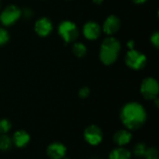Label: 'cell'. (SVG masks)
I'll return each mask as SVG.
<instances>
[{
    "instance_id": "2",
    "label": "cell",
    "mask_w": 159,
    "mask_h": 159,
    "mask_svg": "<svg viewBox=\"0 0 159 159\" xmlns=\"http://www.w3.org/2000/svg\"><path fill=\"white\" fill-rule=\"evenodd\" d=\"M121 49L120 42L114 36L106 37L100 48V60L104 65H112L114 64L119 56V52Z\"/></svg>"
},
{
    "instance_id": "16",
    "label": "cell",
    "mask_w": 159,
    "mask_h": 159,
    "mask_svg": "<svg viewBox=\"0 0 159 159\" xmlns=\"http://www.w3.org/2000/svg\"><path fill=\"white\" fill-rule=\"evenodd\" d=\"M13 146L11 137L7 134H0V151L7 152Z\"/></svg>"
},
{
    "instance_id": "13",
    "label": "cell",
    "mask_w": 159,
    "mask_h": 159,
    "mask_svg": "<svg viewBox=\"0 0 159 159\" xmlns=\"http://www.w3.org/2000/svg\"><path fill=\"white\" fill-rule=\"evenodd\" d=\"M11 140L13 146L17 148H24L29 144L31 141V136L26 130L18 129L11 136Z\"/></svg>"
},
{
    "instance_id": "7",
    "label": "cell",
    "mask_w": 159,
    "mask_h": 159,
    "mask_svg": "<svg viewBox=\"0 0 159 159\" xmlns=\"http://www.w3.org/2000/svg\"><path fill=\"white\" fill-rule=\"evenodd\" d=\"M83 137L86 143L90 146H98L103 140V132L99 126L89 125L85 129Z\"/></svg>"
},
{
    "instance_id": "12",
    "label": "cell",
    "mask_w": 159,
    "mask_h": 159,
    "mask_svg": "<svg viewBox=\"0 0 159 159\" xmlns=\"http://www.w3.org/2000/svg\"><path fill=\"white\" fill-rule=\"evenodd\" d=\"M102 27L96 21H88L83 26V34L88 40H96L100 37Z\"/></svg>"
},
{
    "instance_id": "11",
    "label": "cell",
    "mask_w": 159,
    "mask_h": 159,
    "mask_svg": "<svg viewBox=\"0 0 159 159\" xmlns=\"http://www.w3.org/2000/svg\"><path fill=\"white\" fill-rule=\"evenodd\" d=\"M120 27H121L120 19L116 15H110L105 19L103 22L102 31L104 32V34L112 36L113 34H115L119 31Z\"/></svg>"
},
{
    "instance_id": "5",
    "label": "cell",
    "mask_w": 159,
    "mask_h": 159,
    "mask_svg": "<svg viewBox=\"0 0 159 159\" xmlns=\"http://www.w3.org/2000/svg\"><path fill=\"white\" fill-rule=\"evenodd\" d=\"M140 91L142 96L147 101H154L158 98L159 85L157 80L154 77H146L142 81Z\"/></svg>"
},
{
    "instance_id": "20",
    "label": "cell",
    "mask_w": 159,
    "mask_h": 159,
    "mask_svg": "<svg viewBox=\"0 0 159 159\" xmlns=\"http://www.w3.org/2000/svg\"><path fill=\"white\" fill-rule=\"evenodd\" d=\"M9 33L5 29L0 27V47L6 45L9 41Z\"/></svg>"
},
{
    "instance_id": "6",
    "label": "cell",
    "mask_w": 159,
    "mask_h": 159,
    "mask_svg": "<svg viewBox=\"0 0 159 159\" xmlns=\"http://www.w3.org/2000/svg\"><path fill=\"white\" fill-rule=\"evenodd\" d=\"M22 16L21 9L16 5L7 6L0 14V22L4 26H11Z\"/></svg>"
},
{
    "instance_id": "24",
    "label": "cell",
    "mask_w": 159,
    "mask_h": 159,
    "mask_svg": "<svg viewBox=\"0 0 159 159\" xmlns=\"http://www.w3.org/2000/svg\"><path fill=\"white\" fill-rule=\"evenodd\" d=\"M133 3L137 4V5H142V4H144L145 2H147L148 0H132Z\"/></svg>"
},
{
    "instance_id": "18",
    "label": "cell",
    "mask_w": 159,
    "mask_h": 159,
    "mask_svg": "<svg viewBox=\"0 0 159 159\" xmlns=\"http://www.w3.org/2000/svg\"><path fill=\"white\" fill-rule=\"evenodd\" d=\"M12 128L11 122L7 118L0 119V134H7Z\"/></svg>"
},
{
    "instance_id": "9",
    "label": "cell",
    "mask_w": 159,
    "mask_h": 159,
    "mask_svg": "<svg viewBox=\"0 0 159 159\" xmlns=\"http://www.w3.org/2000/svg\"><path fill=\"white\" fill-rule=\"evenodd\" d=\"M53 30L52 21L46 17L38 19L34 23V32L40 37H46L51 34Z\"/></svg>"
},
{
    "instance_id": "8",
    "label": "cell",
    "mask_w": 159,
    "mask_h": 159,
    "mask_svg": "<svg viewBox=\"0 0 159 159\" xmlns=\"http://www.w3.org/2000/svg\"><path fill=\"white\" fill-rule=\"evenodd\" d=\"M46 153L49 159H64L67 154V147L62 143L53 142L48 145Z\"/></svg>"
},
{
    "instance_id": "23",
    "label": "cell",
    "mask_w": 159,
    "mask_h": 159,
    "mask_svg": "<svg viewBox=\"0 0 159 159\" xmlns=\"http://www.w3.org/2000/svg\"><path fill=\"white\" fill-rule=\"evenodd\" d=\"M127 47L129 48V49H134V41L133 40H129L127 43Z\"/></svg>"
},
{
    "instance_id": "17",
    "label": "cell",
    "mask_w": 159,
    "mask_h": 159,
    "mask_svg": "<svg viewBox=\"0 0 159 159\" xmlns=\"http://www.w3.org/2000/svg\"><path fill=\"white\" fill-rule=\"evenodd\" d=\"M146 149H147V147H146L145 143H139L134 146L132 155H134L137 157H143V156H144V154L146 152Z\"/></svg>"
},
{
    "instance_id": "22",
    "label": "cell",
    "mask_w": 159,
    "mask_h": 159,
    "mask_svg": "<svg viewBox=\"0 0 159 159\" xmlns=\"http://www.w3.org/2000/svg\"><path fill=\"white\" fill-rule=\"evenodd\" d=\"M150 41L152 43V45L158 48H159V34L158 32H155L154 34H151V37H150Z\"/></svg>"
},
{
    "instance_id": "10",
    "label": "cell",
    "mask_w": 159,
    "mask_h": 159,
    "mask_svg": "<svg viewBox=\"0 0 159 159\" xmlns=\"http://www.w3.org/2000/svg\"><path fill=\"white\" fill-rule=\"evenodd\" d=\"M132 131L127 129H120L116 130L113 135V142L116 146L126 147L132 141Z\"/></svg>"
},
{
    "instance_id": "1",
    "label": "cell",
    "mask_w": 159,
    "mask_h": 159,
    "mask_svg": "<svg viewBox=\"0 0 159 159\" xmlns=\"http://www.w3.org/2000/svg\"><path fill=\"white\" fill-rule=\"evenodd\" d=\"M119 117L125 129L130 131H136L145 125L147 121V112L142 103L129 102L122 106Z\"/></svg>"
},
{
    "instance_id": "3",
    "label": "cell",
    "mask_w": 159,
    "mask_h": 159,
    "mask_svg": "<svg viewBox=\"0 0 159 159\" xmlns=\"http://www.w3.org/2000/svg\"><path fill=\"white\" fill-rule=\"evenodd\" d=\"M58 34L65 43H74L79 35V31L75 22L66 20L60 22Z\"/></svg>"
},
{
    "instance_id": "15",
    "label": "cell",
    "mask_w": 159,
    "mask_h": 159,
    "mask_svg": "<svg viewBox=\"0 0 159 159\" xmlns=\"http://www.w3.org/2000/svg\"><path fill=\"white\" fill-rule=\"evenodd\" d=\"M72 51H73V53H74V55L75 57L82 58V57H84L87 54L88 48L81 42H74V45L72 47Z\"/></svg>"
},
{
    "instance_id": "19",
    "label": "cell",
    "mask_w": 159,
    "mask_h": 159,
    "mask_svg": "<svg viewBox=\"0 0 159 159\" xmlns=\"http://www.w3.org/2000/svg\"><path fill=\"white\" fill-rule=\"evenodd\" d=\"M143 157H144V159H159L157 149L155 148V147L147 148Z\"/></svg>"
},
{
    "instance_id": "21",
    "label": "cell",
    "mask_w": 159,
    "mask_h": 159,
    "mask_svg": "<svg viewBox=\"0 0 159 159\" xmlns=\"http://www.w3.org/2000/svg\"><path fill=\"white\" fill-rule=\"evenodd\" d=\"M78 95L82 99L88 98L90 95V89H89V87H82L79 89V91H78Z\"/></svg>"
},
{
    "instance_id": "25",
    "label": "cell",
    "mask_w": 159,
    "mask_h": 159,
    "mask_svg": "<svg viewBox=\"0 0 159 159\" xmlns=\"http://www.w3.org/2000/svg\"><path fill=\"white\" fill-rule=\"evenodd\" d=\"M103 1H104V0H92V2H93L94 4H96V5H101V4L103 3Z\"/></svg>"
},
{
    "instance_id": "14",
    "label": "cell",
    "mask_w": 159,
    "mask_h": 159,
    "mask_svg": "<svg viewBox=\"0 0 159 159\" xmlns=\"http://www.w3.org/2000/svg\"><path fill=\"white\" fill-rule=\"evenodd\" d=\"M109 159H131L132 158V153L127 149L126 147H120L116 146L111 152L108 156Z\"/></svg>"
},
{
    "instance_id": "4",
    "label": "cell",
    "mask_w": 159,
    "mask_h": 159,
    "mask_svg": "<svg viewBox=\"0 0 159 159\" xmlns=\"http://www.w3.org/2000/svg\"><path fill=\"white\" fill-rule=\"evenodd\" d=\"M125 62L127 66L132 70L139 71L143 69L146 66L147 63V58L146 56L136 49H129L125 57Z\"/></svg>"
},
{
    "instance_id": "26",
    "label": "cell",
    "mask_w": 159,
    "mask_h": 159,
    "mask_svg": "<svg viewBox=\"0 0 159 159\" xmlns=\"http://www.w3.org/2000/svg\"><path fill=\"white\" fill-rule=\"evenodd\" d=\"M0 7H1V1H0Z\"/></svg>"
}]
</instances>
